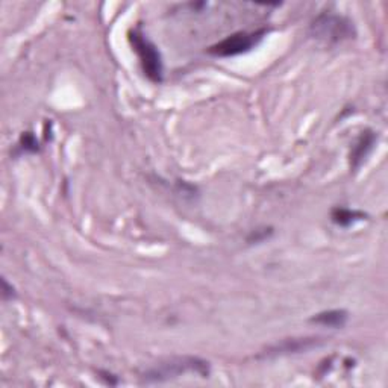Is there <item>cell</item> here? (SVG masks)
I'll list each match as a JSON object with an SVG mask.
<instances>
[{"instance_id": "6da1fadb", "label": "cell", "mask_w": 388, "mask_h": 388, "mask_svg": "<svg viewBox=\"0 0 388 388\" xmlns=\"http://www.w3.org/2000/svg\"><path fill=\"white\" fill-rule=\"evenodd\" d=\"M187 373H194L202 377L210 376V363L197 356H178L168 359L166 363L149 368L141 375L143 384H161L170 380H175Z\"/></svg>"}, {"instance_id": "7a4b0ae2", "label": "cell", "mask_w": 388, "mask_h": 388, "mask_svg": "<svg viewBox=\"0 0 388 388\" xmlns=\"http://www.w3.org/2000/svg\"><path fill=\"white\" fill-rule=\"evenodd\" d=\"M309 34L312 39L334 46L347 40H354L356 36V29L354 22L349 20L344 15L334 13H321L312 20L309 26Z\"/></svg>"}, {"instance_id": "3957f363", "label": "cell", "mask_w": 388, "mask_h": 388, "mask_svg": "<svg viewBox=\"0 0 388 388\" xmlns=\"http://www.w3.org/2000/svg\"><path fill=\"white\" fill-rule=\"evenodd\" d=\"M128 40L132 49L138 55L141 69H143L145 76L154 83H161L164 79V64L163 56L158 51V47L150 41L145 32L135 27L128 32Z\"/></svg>"}, {"instance_id": "277c9868", "label": "cell", "mask_w": 388, "mask_h": 388, "mask_svg": "<svg viewBox=\"0 0 388 388\" xmlns=\"http://www.w3.org/2000/svg\"><path fill=\"white\" fill-rule=\"evenodd\" d=\"M267 32V29H260L255 32H235L226 36L225 40L211 46L208 49V53L213 56H219V58H231V56L248 53L262 41Z\"/></svg>"}, {"instance_id": "5b68a950", "label": "cell", "mask_w": 388, "mask_h": 388, "mask_svg": "<svg viewBox=\"0 0 388 388\" xmlns=\"http://www.w3.org/2000/svg\"><path fill=\"white\" fill-rule=\"evenodd\" d=\"M323 344L321 338H290L283 340V342L269 347L267 350L260 355L261 358H276V356H286V355H296L302 352H308L311 349H316Z\"/></svg>"}, {"instance_id": "8992f818", "label": "cell", "mask_w": 388, "mask_h": 388, "mask_svg": "<svg viewBox=\"0 0 388 388\" xmlns=\"http://www.w3.org/2000/svg\"><path fill=\"white\" fill-rule=\"evenodd\" d=\"M376 134L370 129L363 131L350 150V167L354 170L361 167V164L367 159V156L372 154L373 147L376 146Z\"/></svg>"}, {"instance_id": "52a82bcc", "label": "cell", "mask_w": 388, "mask_h": 388, "mask_svg": "<svg viewBox=\"0 0 388 388\" xmlns=\"http://www.w3.org/2000/svg\"><path fill=\"white\" fill-rule=\"evenodd\" d=\"M347 320H349V312L346 309L321 311V312H319V314H314L309 319L311 323L321 325L326 328H334V329L344 328Z\"/></svg>"}, {"instance_id": "ba28073f", "label": "cell", "mask_w": 388, "mask_h": 388, "mask_svg": "<svg viewBox=\"0 0 388 388\" xmlns=\"http://www.w3.org/2000/svg\"><path fill=\"white\" fill-rule=\"evenodd\" d=\"M366 219H367L366 213L358 210H349V208L338 206L330 211V220H333V223H335L337 226H340V228H349V226H352Z\"/></svg>"}, {"instance_id": "9c48e42d", "label": "cell", "mask_w": 388, "mask_h": 388, "mask_svg": "<svg viewBox=\"0 0 388 388\" xmlns=\"http://www.w3.org/2000/svg\"><path fill=\"white\" fill-rule=\"evenodd\" d=\"M18 149L23 154H36L40 150V143L32 132H23L20 140H18Z\"/></svg>"}, {"instance_id": "30bf717a", "label": "cell", "mask_w": 388, "mask_h": 388, "mask_svg": "<svg viewBox=\"0 0 388 388\" xmlns=\"http://www.w3.org/2000/svg\"><path fill=\"white\" fill-rule=\"evenodd\" d=\"M272 235H273V228H267V226H264V228H257V229L250 231L246 241H248L249 244H258V243H264L266 240H269Z\"/></svg>"}, {"instance_id": "8fae6325", "label": "cell", "mask_w": 388, "mask_h": 388, "mask_svg": "<svg viewBox=\"0 0 388 388\" xmlns=\"http://www.w3.org/2000/svg\"><path fill=\"white\" fill-rule=\"evenodd\" d=\"M2 296H4V300H13L17 297L15 288L13 286H9L5 278L2 279Z\"/></svg>"}, {"instance_id": "7c38bea8", "label": "cell", "mask_w": 388, "mask_h": 388, "mask_svg": "<svg viewBox=\"0 0 388 388\" xmlns=\"http://www.w3.org/2000/svg\"><path fill=\"white\" fill-rule=\"evenodd\" d=\"M99 375H100V376H99L100 380L105 381V384H108V385H117V384H119V377H117V376H114L112 373H109V372L100 370V372H99Z\"/></svg>"}]
</instances>
